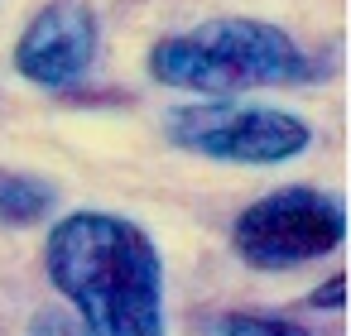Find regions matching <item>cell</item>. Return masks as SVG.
Wrapping results in <instances>:
<instances>
[{
  "instance_id": "obj_1",
  "label": "cell",
  "mask_w": 351,
  "mask_h": 336,
  "mask_svg": "<svg viewBox=\"0 0 351 336\" xmlns=\"http://www.w3.org/2000/svg\"><path fill=\"white\" fill-rule=\"evenodd\" d=\"M44 269L87 336H164V259L111 211H73L44 240Z\"/></svg>"
},
{
  "instance_id": "obj_2",
  "label": "cell",
  "mask_w": 351,
  "mask_h": 336,
  "mask_svg": "<svg viewBox=\"0 0 351 336\" xmlns=\"http://www.w3.org/2000/svg\"><path fill=\"white\" fill-rule=\"evenodd\" d=\"M154 82L197 96H236L260 87H289L313 73L298 44L265 20H207L197 29L169 34L149 49Z\"/></svg>"
},
{
  "instance_id": "obj_3",
  "label": "cell",
  "mask_w": 351,
  "mask_h": 336,
  "mask_svg": "<svg viewBox=\"0 0 351 336\" xmlns=\"http://www.w3.org/2000/svg\"><path fill=\"white\" fill-rule=\"evenodd\" d=\"M341 240L346 211L332 192L317 188H279L250 202L231 226V245L250 269H293L317 255H332Z\"/></svg>"
},
{
  "instance_id": "obj_4",
  "label": "cell",
  "mask_w": 351,
  "mask_h": 336,
  "mask_svg": "<svg viewBox=\"0 0 351 336\" xmlns=\"http://www.w3.org/2000/svg\"><path fill=\"white\" fill-rule=\"evenodd\" d=\"M169 140L188 154H207L221 164H284L308 149L313 130L279 106L193 101L169 111Z\"/></svg>"
},
{
  "instance_id": "obj_5",
  "label": "cell",
  "mask_w": 351,
  "mask_h": 336,
  "mask_svg": "<svg viewBox=\"0 0 351 336\" xmlns=\"http://www.w3.org/2000/svg\"><path fill=\"white\" fill-rule=\"evenodd\" d=\"M97 58V15L87 0H49L15 44V68L44 92H63L87 77Z\"/></svg>"
},
{
  "instance_id": "obj_6",
  "label": "cell",
  "mask_w": 351,
  "mask_h": 336,
  "mask_svg": "<svg viewBox=\"0 0 351 336\" xmlns=\"http://www.w3.org/2000/svg\"><path fill=\"white\" fill-rule=\"evenodd\" d=\"M53 192L34 178H5V188H0V216L5 221H39L49 211Z\"/></svg>"
},
{
  "instance_id": "obj_7",
  "label": "cell",
  "mask_w": 351,
  "mask_h": 336,
  "mask_svg": "<svg viewBox=\"0 0 351 336\" xmlns=\"http://www.w3.org/2000/svg\"><path fill=\"white\" fill-rule=\"evenodd\" d=\"M217 336H313L289 317H265V312H226L217 322Z\"/></svg>"
},
{
  "instance_id": "obj_8",
  "label": "cell",
  "mask_w": 351,
  "mask_h": 336,
  "mask_svg": "<svg viewBox=\"0 0 351 336\" xmlns=\"http://www.w3.org/2000/svg\"><path fill=\"white\" fill-rule=\"evenodd\" d=\"M29 336H87V326L68 312H39L29 322Z\"/></svg>"
},
{
  "instance_id": "obj_9",
  "label": "cell",
  "mask_w": 351,
  "mask_h": 336,
  "mask_svg": "<svg viewBox=\"0 0 351 336\" xmlns=\"http://www.w3.org/2000/svg\"><path fill=\"white\" fill-rule=\"evenodd\" d=\"M341 288H346V279H341V274H332V279L313 293V307H341Z\"/></svg>"
}]
</instances>
